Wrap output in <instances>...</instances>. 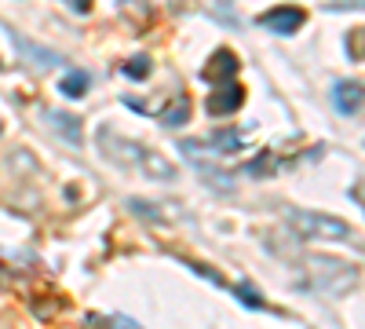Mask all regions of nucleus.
<instances>
[{
	"label": "nucleus",
	"instance_id": "ddd939ff",
	"mask_svg": "<svg viewBox=\"0 0 365 329\" xmlns=\"http://www.w3.org/2000/svg\"><path fill=\"white\" fill-rule=\"evenodd\" d=\"M0 66H4V63H0Z\"/></svg>",
	"mask_w": 365,
	"mask_h": 329
},
{
	"label": "nucleus",
	"instance_id": "f8f14e48",
	"mask_svg": "<svg viewBox=\"0 0 365 329\" xmlns=\"http://www.w3.org/2000/svg\"><path fill=\"white\" fill-rule=\"evenodd\" d=\"M70 8H73V11H81V15H88V8H91V0H70Z\"/></svg>",
	"mask_w": 365,
	"mask_h": 329
},
{
	"label": "nucleus",
	"instance_id": "f257e3e1",
	"mask_svg": "<svg viewBox=\"0 0 365 329\" xmlns=\"http://www.w3.org/2000/svg\"><path fill=\"white\" fill-rule=\"evenodd\" d=\"M99 146H103V154L113 165L128 168V172H139L146 179H158V183H172V179H175V165L165 154L150 151V146H143L135 139L113 136V128H99Z\"/></svg>",
	"mask_w": 365,
	"mask_h": 329
},
{
	"label": "nucleus",
	"instance_id": "423d86ee",
	"mask_svg": "<svg viewBox=\"0 0 365 329\" xmlns=\"http://www.w3.org/2000/svg\"><path fill=\"white\" fill-rule=\"evenodd\" d=\"M241 103H245V92H241L237 81H230V84H216V88H212V96L205 99V110H208L212 117H227V113H234Z\"/></svg>",
	"mask_w": 365,
	"mask_h": 329
},
{
	"label": "nucleus",
	"instance_id": "1a4fd4ad",
	"mask_svg": "<svg viewBox=\"0 0 365 329\" xmlns=\"http://www.w3.org/2000/svg\"><path fill=\"white\" fill-rule=\"evenodd\" d=\"M91 88V74L88 70H70L63 81H58V92H63L66 99H84Z\"/></svg>",
	"mask_w": 365,
	"mask_h": 329
},
{
	"label": "nucleus",
	"instance_id": "20e7f679",
	"mask_svg": "<svg viewBox=\"0 0 365 329\" xmlns=\"http://www.w3.org/2000/svg\"><path fill=\"white\" fill-rule=\"evenodd\" d=\"M263 29H270V34H278V37H292L299 34V26L307 22V11L303 8H292V4H278V8H270L256 19Z\"/></svg>",
	"mask_w": 365,
	"mask_h": 329
},
{
	"label": "nucleus",
	"instance_id": "39448f33",
	"mask_svg": "<svg viewBox=\"0 0 365 329\" xmlns=\"http://www.w3.org/2000/svg\"><path fill=\"white\" fill-rule=\"evenodd\" d=\"M237 55L230 51V48H216V51H212V59H208V63L201 66V77L212 84V88H216V84H230L234 77H237Z\"/></svg>",
	"mask_w": 365,
	"mask_h": 329
},
{
	"label": "nucleus",
	"instance_id": "6e6552de",
	"mask_svg": "<svg viewBox=\"0 0 365 329\" xmlns=\"http://www.w3.org/2000/svg\"><path fill=\"white\" fill-rule=\"evenodd\" d=\"M48 125H51L58 136H63L70 146H81V121H77L73 113H66V110H51V113H48Z\"/></svg>",
	"mask_w": 365,
	"mask_h": 329
},
{
	"label": "nucleus",
	"instance_id": "f03ea898",
	"mask_svg": "<svg viewBox=\"0 0 365 329\" xmlns=\"http://www.w3.org/2000/svg\"><path fill=\"white\" fill-rule=\"evenodd\" d=\"M303 260V282L314 293H329V296H344L347 289L358 285V271L347 263H340L336 256H296Z\"/></svg>",
	"mask_w": 365,
	"mask_h": 329
},
{
	"label": "nucleus",
	"instance_id": "0eeeda50",
	"mask_svg": "<svg viewBox=\"0 0 365 329\" xmlns=\"http://www.w3.org/2000/svg\"><path fill=\"white\" fill-rule=\"evenodd\" d=\"M332 103H336V113L358 117L361 113V103H365L361 81H340V84H332Z\"/></svg>",
	"mask_w": 365,
	"mask_h": 329
},
{
	"label": "nucleus",
	"instance_id": "7ed1b4c3",
	"mask_svg": "<svg viewBox=\"0 0 365 329\" xmlns=\"http://www.w3.org/2000/svg\"><path fill=\"white\" fill-rule=\"evenodd\" d=\"M285 223L296 238H307V242H347L351 238V223L329 213H311V208H285Z\"/></svg>",
	"mask_w": 365,
	"mask_h": 329
},
{
	"label": "nucleus",
	"instance_id": "9d476101",
	"mask_svg": "<svg viewBox=\"0 0 365 329\" xmlns=\"http://www.w3.org/2000/svg\"><path fill=\"white\" fill-rule=\"evenodd\" d=\"M187 117H190V103H187V99H179V106H168V113L161 117V121L175 128V125H187Z\"/></svg>",
	"mask_w": 365,
	"mask_h": 329
},
{
	"label": "nucleus",
	"instance_id": "9b49d317",
	"mask_svg": "<svg viewBox=\"0 0 365 329\" xmlns=\"http://www.w3.org/2000/svg\"><path fill=\"white\" fill-rule=\"evenodd\" d=\"M125 74H128V77H146V74H150V59H146V55L132 59V63H125Z\"/></svg>",
	"mask_w": 365,
	"mask_h": 329
}]
</instances>
